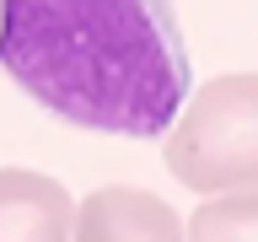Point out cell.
I'll list each match as a JSON object with an SVG mask.
<instances>
[{
	"mask_svg": "<svg viewBox=\"0 0 258 242\" xmlns=\"http://www.w3.org/2000/svg\"><path fill=\"white\" fill-rule=\"evenodd\" d=\"M0 70L59 124L156 140L194 92L172 0H0Z\"/></svg>",
	"mask_w": 258,
	"mask_h": 242,
	"instance_id": "obj_1",
	"label": "cell"
},
{
	"mask_svg": "<svg viewBox=\"0 0 258 242\" xmlns=\"http://www.w3.org/2000/svg\"><path fill=\"white\" fill-rule=\"evenodd\" d=\"M167 167L194 194L258 189V76L205 81L167 129Z\"/></svg>",
	"mask_w": 258,
	"mask_h": 242,
	"instance_id": "obj_2",
	"label": "cell"
},
{
	"mask_svg": "<svg viewBox=\"0 0 258 242\" xmlns=\"http://www.w3.org/2000/svg\"><path fill=\"white\" fill-rule=\"evenodd\" d=\"M70 242H183V221L161 194L108 183L76 205Z\"/></svg>",
	"mask_w": 258,
	"mask_h": 242,
	"instance_id": "obj_3",
	"label": "cell"
},
{
	"mask_svg": "<svg viewBox=\"0 0 258 242\" xmlns=\"http://www.w3.org/2000/svg\"><path fill=\"white\" fill-rule=\"evenodd\" d=\"M76 199L59 177L0 167V242H70Z\"/></svg>",
	"mask_w": 258,
	"mask_h": 242,
	"instance_id": "obj_4",
	"label": "cell"
},
{
	"mask_svg": "<svg viewBox=\"0 0 258 242\" xmlns=\"http://www.w3.org/2000/svg\"><path fill=\"white\" fill-rule=\"evenodd\" d=\"M183 242H258V189L210 194L183 226Z\"/></svg>",
	"mask_w": 258,
	"mask_h": 242,
	"instance_id": "obj_5",
	"label": "cell"
}]
</instances>
